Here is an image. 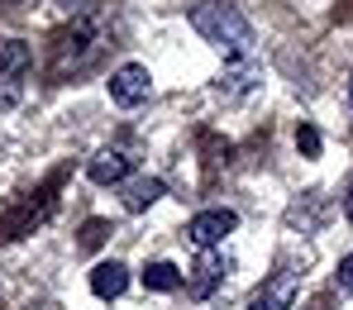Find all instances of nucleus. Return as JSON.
Wrapping results in <instances>:
<instances>
[{"label":"nucleus","mask_w":353,"mask_h":310,"mask_svg":"<svg viewBox=\"0 0 353 310\" xmlns=\"http://www.w3.org/2000/svg\"><path fill=\"white\" fill-rule=\"evenodd\" d=\"M186 19H191V29H196L210 48H220V53H230V58H248V48H253V24L243 19L239 5H230V0H196Z\"/></svg>","instance_id":"nucleus-1"},{"label":"nucleus","mask_w":353,"mask_h":310,"mask_svg":"<svg viewBox=\"0 0 353 310\" xmlns=\"http://www.w3.org/2000/svg\"><path fill=\"white\" fill-rule=\"evenodd\" d=\"M101 53V24L96 19H77L67 34L53 39V76H72L81 67H91V58Z\"/></svg>","instance_id":"nucleus-2"},{"label":"nucleus","mask_w":353,"mask_h":310,"mask_svg":"<svg viewBox=\"0 0 353 310\" xmlns=\"http://www.w3.org/2000/svg\"><path fill=\"white\" fill-rule=\"evenodd\" d=\"M148 96H153V72L143 62H124V67L110 72V101H115L119 110H134Z\"/></svg>","instance_id":"nucleus-3"},{"label":"nucleus","mask_w":353,"mask_h":310,"mask_svg":"<svg viewBox=\"0 0 353 310\" xmlns=\"http://www.w3.org/2000/svg\"><path fill=\"white\" fill-rule=\"evenodd\" d=\"M234 229H239V215H234V210H225V205H215V210H201V215H191V225H186V234H191V244H196V248L225 244Z\"/></svg>","instance_id":"nucleus-4"},{"label":"nucleus","mask_w":353,"mask_h":310,"mask_svg":"<svg viewBox=\"0 0 353 310\" xmlns=\"http://www.w3.org/2000/svg\"><path fill=\"white\" fill-rule=\"evenodd\" d=\"M225 282V258H215L210 248H201V262L186 272V296H196V301H205L215 287Z\"/></svg>","instance_id":"nucleus-5"},{"label":"nucleus","mask_w":353,"mask_h":310,"mask_svg":"<svg viewBox=\"0 0 353 310\" xmlns=\"http://www.w3.org/2000/svg\"><path fill=\"white\" fill-rule=\"evenodd\" d=\"M129 158L124 153H115V148H105V153H96L91 163H86V177L96 186H119V182H129Z\"/></svg>","instance_id":"nucleus-6"},{"label":"nucleus","mask_w":353,"mask_h":310,"mask_svg":"<svg viewBox=\"0 0 353 310\" xmlns=\"http://www.w3.org/2000/svg\"><path fill=\"white\" fill-rule=\"evenodd\" d=\"M124 287H129V267H124V262L105 258V262H96V267H91V291H96L101 301L124 296Z\"/></svg>","instance_id":"nucleus-7"},{"label":"nucleus","mask_w":353,"mask_h":310,"mask_svg":"<svg viewBox=\"0 0 353 310\" xmlns=\"http://www.w3.org/2000/svg\"><path fill=\"white\" fill-rule=\"evenodd\" d=\"M29 67H34V48H29L24 39H5V43H0V76H5V81H19Z\"/></svg>","instance_id":"nucleus-8"},{"label":"nucleus","mask_w":353,"mask_h":310,"mask_svg":"<svg viewBox=\"0 0 353 310\" xmlns=\"http://www.w3.org/2000/svg\"><path fill=\"white\" fill-rule=\"evenodd\" d=\"M163 196H168V186L158 182V177H139V182H129V186H124V210H134V215H139V210L158 205Z\"/></svg>","instance_id":"nucleus-9"},{"label":"nucleus","mask_w":353,"mask_h":310,"mask_svg":"<svg viewBox=\"0 0 353 310\" xmlns=\"http://www.w3.org/2000/svg\"><path fill=\"white\" fill-rule=\"evenodd\" d=\"M292 296H296V272H282L263 296H253V306H248V310H287V306H292Z\"/></svg>","instance_id":"nucleus-10"},{"label":"nucleus","mask_w":353,"mask_h":310,"mask_svg":"<svg viewBox=\"0 0 353 310\" xmlns=\"http://www.w3.org/2000/svg\"><path fill=\"white\" fill-rule=\"evenodd\" d=\"M143 287L148 291H176V287H186V277H181L176 262H148L143 267Z\"/></svg>","instance_id":"nucleus-11"},{"label":"nucleus","mask_w":353,"mask_h":310,"mask_svg":"<svg viewBox=\"0 0 353 310\" xmlns=\"http://www.w3.org/2000/svg\"><path fill=\"white\" fill-rule=\"evenodd\" d=\"M296 148H301L305 158H320V129H315V124H301V129H296Z\"/></svg>","instance_id":"nucleus-12"},{"label":"nucleus","mask_w":353,"mask_h":310,"mask_svg":"<svg viewBox=\"0 0 353 310\" xmlns=\"http://www.w3.org/2000/svg\"><path fill=\"white\" fill-rule=\"evenodd\" d=\"M105 234H110V225H105V220H86V225H81V248H96Z\"/></svg>","instance_id":"nucleus-13"},{"label":"nucleus","mask_w":353,"mask_h":310,"mask_svg":"<svg viewBox=\"0 0 353 310\" xmlns=\"http://www.w3.org/2000/svg\"><path fill=\"white\" fill-rule=\"evenodd\" d=\"M334 282H339V291H349V296H353V253H349V258H339V267H334Z\"/></svg>","instance_id":"nucleus-14"},{"label":"nucleus","mask_w":353,"mask_h":310,"mask_svg":"<svg viewBox=\"0 0 353 310\" xmlns=\"http://www.w3.org/2000/svg\"><path fill=\"white\" fill-rule=\"evenodd\" d=\"M339 200H344V220L353 225V177H349V186H344V196H339Z\"/></svg>","instance_id":"nucleus-15"},{"label":"nucleus","mask_w":353,"mask_h":310,"mask_svg":"<svg viewBox=\"0 0 353 310\" xmlns=\"http://www.w3.org/2000/svg\"><path fill=\"white\" fill-rule=\"evenodd\" d=\"M349 110H353V76H349Z\"/></svg>","instance_id":"nucleus-16"},{"label":"nucleus","mask_w":353,"mask_h":310,"mask_svg":"<svg viewBox=\"0 0 353 310\" xmlns=\"http://www.w3.org/2000/svg\"><path fill=\"white\" fill-rule=\"evenodd\" d=\"M34 310H58V306H34Z\"/></svg>","instance_id":"nucleus-17"}]
</instances>
